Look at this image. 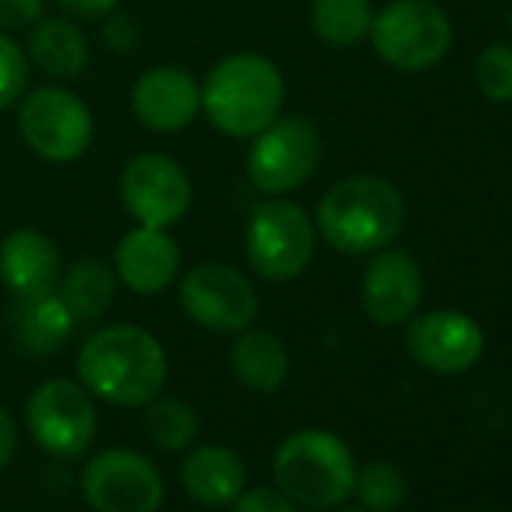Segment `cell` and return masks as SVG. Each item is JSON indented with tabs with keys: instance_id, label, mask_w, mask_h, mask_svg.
I'll return each instance as SVG.
<instances>
[{
	"instance_id": "cell-20",
	"label": "cell",
	"mask_w": 512,
	"mask_h": 512,
	"mask_svg": "<svg viewBox=\"0 0 512 512\" xmlns=\"http://www.w3.org/2000/svg\"><path fill=\"white\" fill-rule=\"evenodd\" d=\"M232 371L238 383L253 392H278L290 374V353L275 332L266 329H244L232 344Z\"/></svg>"
},
{
	"instance_id": "cell-7",
	"label": "cell",
	"mask_w": 512,
	"mask_h": 512,
	"mask_svg": "<svg viewBox=\"0 0 512 512\" xmlns=\"http://www.w3.org/2000/svg\"><path fill=\"white\" fill-rule=\"evenodd\" d=\"M320 163V133L302 115L275 118L253 136L247 151V178L266 196H284L302 187Z\"/></svg>"
},
{
	"instance_id": "cell-2",
	"label": "cell",
	"mask_w": 512,
	"mask_h": 512,
	"mask_svg": "<svg viewBox=\"0 0 512 512\" xmlns=\"http://www.w3.org/2000/svg\"><path fill=\"white\" fill-rule=\"evenodd\" d=\"M202 91V112L211 127L232 139H253L281 118L287 82L281 70L256 52H235L211 67Z\"/></svg>"
},
{
	"instance_id": "cell-3",
	"label": "cell",
	"mask_w": 512,
	"mask_h": 512,
	"mask_svg": "<svg viewBox=\"0 0 512 512\" xmlns=\"http://www.w3.org/2000/svg\"><path fill=\"white\" fill-rule=\"evenodd\" d=\"M404 196L380 175H353L317 205L320 235L341 253H377L404 226Z\"/></svg>"
},
{
	"instance_id": "cell-9",
	"label": "cell",
	"mask_w": 512,
	"mask_h": 512,
	"mask_svg": "<svg viewBox=\"0 0 512 512\" xmlns=\"http://www.w3.org/2000/svg\"><path fill=\"white\" fill-rule=\"evenodd\" d=\"M28 428L34 440L55 458H79L97 434V410L85 386L73 380H49L28 401Z\"/></svg>"
},
{
	"instance_id": "cell-16",
	"label": "cell",
	"mask_w": 512,
	"mask_h": 512,
	"mask_svg": "<svg viewBox=\"0 0 512 512\" xmlns=\"http://www.w3.org/2000/svg\"><path fill=\"white\" fill-rule=\"evenodd\" d=\"M178 269L181 253L166 229L136 226L115 247V278L139 296L163 293L175 281Z\"/></svg>"
},
{
	"instance_id": "cell-31",
	"label": "cell",
	"mask_w": 512,
	"mask_h": 512,
	"mask_svg": "<svg viewBox=\"0 0 512 512\" xmlns=\"http://www.w3.org/2000/svg\"><path fill=\"white\" fill-rule=\"evenodd\" d=\"M58 4L67 13H76V16H85V19H100V16L115 13V7L121 4V0H58Z\"/></svg>"
},
{
	"instance_id": "cell-5",
	"label": "cell",
	"mask_w": 512,
	"mask_h": 512,
	"mask_svg": "<svg viewBox=\"0 0 512 512\" xmlns=\"http://www.w3.org/2000/svg\"><path fill=\"white\" fill-rule=\"evenodd\" d=\"M317 247L314 220L290 199L269 196L260 202L244 229V253L250 269L266 281H293L299 278Z\"/></svg>"
},
{
	"instance_id": "cell-8",
	"label": "cell",
	"mask_w": 512,
	"mask_h": 512,
	"mask_svg": "<svg viewBox=\"0 0 512 512\" xmlns=\"http://www.w3.org/2000/svg\"><path fill=\"white\" fill-rule=\"evenodd\" d=\"M25 142L52 163L79 160L94 139V115L82 97L67 88H40L19 109Z\"/></svg>"
},
{
	"instance_id": "cell-1",
	"label": "cell",
	"mask_w": 512,
	"mask_h": 512,
	"mask_svg": "<svg viewBox=\"0 0 512 512\" xmlns=\"http://www.w3.org/2000/svg\"><path fill=\"white\" fill-rule=\"evenodd\" d=\"M82 386L118 407H145L166 383V353L139 326H109L94 332L79 350Z\"/></svg>"
},
{
	"instance_id": "cell-6",
	"label": "cell",
	"mask_w": 512,
	"mask_h": 512,
	"mask_svg": "<svg viewBox=\"0 0 512 512\" xmlns=\"http://www.w3.org/2000/svg\"><path fill=\"white\" fill-rule=\"evenodd\" d=\"M374 52L401 73H422L452 46V22L434 0H392L371 22Z\"/></svg>"
},
{
	"instance_id": "cell-27",
	"label": "cell",
	"mask_w": 512,
	"mask_h": 512,
	"mask_svg": "<svg viewBox=\"0 0 512 512\" xmlns=\"http://www.w3.org/2000/svg\"><path fill=\"white\" fill-rule=\"evenodd\" d=\"M25 88H28V58L10 37L0 34V109L22 100Z\"/></svg>"
},
{
	"instance_id": "cell-21",
	"label": "cell",
	"mask_w": 512,
	"mask_h": 512,
	"mask_svg": "<svg viewBox=\"0 0 512 512\" xmlns=\"http://www.w3.org/2000/svg\"><path fill=\"white\" fill-rule=\"evenodd\" d=\"M31 55L55 79H79L91 58L85 34L70 19H40L31 31Z\"/></svg>"
},
{
	"instance_id": "cell-12",
	"label": "cell",
	"mask_w": 512,
	"mask_h": 512,
	"mask_svg": "<svg viewBox=\"0 0 512 512\" xmlns=\"http://www.w3.org/2000/svg\"><path fill=\"white\" fill-rule=\"evenodd\" d=\"M187 317L211 332H244L256 320L260 302L250 281L226 263H199L181 281Z\"/></svg>"
},
{
	"instance_id": "cell-32",
	"label": "cell",
	"mask_w": 512,
	"mask_h": 512,
	"mask_svg": "<svg viewBox=\"0 0 512 512\" xmlns=\"http://www.w3.org/2000/svg\"><path fill=\"white\" fill-rule=\"evenodd\" d=\"M16 446H19V431H16V422L13 416L0 407V470H4L13 455H16Z\"/></svg>"
},
{
	"instance_id": "cell-22",
	"label": "cell",
	"mask_w": 512,
	"mask_h": 512,
	"mask_svg": "<svg viewBox=\"0 0 512 512\" xmlns=\"http://www.w3.org/2000/svg\"><path fill=\"white\" fill-rule=\"evenodd\" d=\"M115 269H109L100 260H79L67 272H61L58 296L67 305V311L76 317V323H91L103 317L115 299Z\"/></svg>"
},
{
	"instance_id": "cell-13",
	"label": "cell",
	"mask_w": 512,
	"mask_h": 512,
	"mask_svg": "<svg viewBox=\"0 0 512 512\" xmlns=\"http://www.w3.org/2000/svg\"><path fill=\"white\" fill-rule=\"evenodd\" d=\"M482 347L479 323L461 311H428L407 329L410 356L434 374H464L479 362Z\"/></svg>"
},
{
	"instance_id": "cell-14",
	"label": "cell",
	"mask_w": 512,
	"mask_h": 512,
	"mask_svg": "<svg viewBox=\"0 0 512 512\" xmlns=\"http://www.w3.org/2000/svg\"><path fill=\"white\" fill-rule=\"evenodd\" d=\"M422 299V272L407 250L383 247L368 263L362 278V305L377 326L410 320Z\"/></svg>"
},
{
	"instance_id": "cell-19",
	"label": "cell",
	"mask_w": 512,
	"mask_h": 512,
	"mask_svg": "<svg viewBox=\"0 0 512 512\" xmlns=\"http://www.w3.org/2000/svg\"><path fill=\"white\" fill-rule=\"evenodd\" d=\"M244 461L226 446H196L181 464V482L196 503L226 506L244 491Z\"/></svg>"
},
{
	"instance_id": "cell-15",
	"label": "cell",
	"mask_w": 512,
	"mask_h": 512,
	"mask_svg": "<svg viewBox=\"0 0 512 512\" xmlns=\"http://www.w3.org/2000/svg\"><path fill=\"white\" fill-rule=\"evenodd\" d=\"M202 112V91L181 67H154L133 85V115L154 133H181Z\"/></svg>"
},
{
	"instance_id": "cell-24",
	"label": "cell",
	"mask_w": 512,
	"mask_h": 512,
	"mask_svg": "<svg viewBox=\"0 0 512 512\" xmlns=\"http://www.w3.org/2000/svg\"><path fill=\"white\" fill-rule=\"evenodd\" d=\"M199 431V419L190 404L178 398H154L145 413V434L163 452H184Z\"/></svg>"
},
{
	"instance_id": "cell-29",
	"label": "cell",
	"mask_w": 512,
	"mask_h": 512,
	"mask_svg": "<svg viewBox=\"0 0 512 512\" xmlns=\"http://www.w3.org/2000/svg\"><path fill=\"white\" fill-rule=\"evenodd\" d=\"M235 512H296V506L284 491L250 488L235 497Z\"/></svg>"
},
{
	"instance_id": "cell-17",
	"label": "cell",
	"mask_w": 512,
	"mask_h": 512,
	"mask_svg": "<svg viewBox=\"0 0 512 512\" xmlns=\"http://www.w3.org/2000/svg\"><path fill=\"white\" fill-rule=\"evenodd\" d=\"M0 281L19 296L55 293L61 281V253L40 229H16L0 244Z\"/></svg>"
},
{
	"instance_id": "cell-25",
	"label": "cell",
	"mask_w": 512,
	"mask_h": 512,
	"mask_svg": "<svg viewBox=\"0 0 512 512\" xmlns=\"http://www.w3.org/2000/svg\"><path fill=\"white\" fill-rule=\"evenodd\" d=\"M353 491L368 512H395L407 500V476L392 461H371L356 470Z\"/></svg>"
},
{
	"instance_id": "cell-33",
	"label": "cell",
	"mask_w": 512,
	"mask_h": 512,
	"mask_svg": "<svg viewBox=\"0 0 512 512\" xmlns=\"http://www.w3.org/2000/svg\"><path fill=\"white\" fill-rule=\"evenodd\" d=\"M482 512H494V509H482Z\"/></svg>"
},
{
	"instance_id": "cell-28",
	"label": "cell",
	"mask_w": 512,
	"mask_h": 512,
	"mask_svg": "<svg viewBox=\"0 0 512 512\" xmlns=\"http://www.w3.org/2000/svg\"><path fill=\"white\" fill-rule=\"evenodd\" d=\"M46 0H0V28L22 31L34 28L43 19Z\"/></svg>"
},
{
	"instance_id": "cell-30",
	"label": "cell",
	"mask_w": 512,
	"mask_h": 512,
	"mask_svg": "<svg viewBox=\"0 0 512 512\" xmlns=\"http://www.w3.org/2000/svg\"><path fill=\"white\" fill-rule=\"evenodd\" d=\"M106 40H109V46H112V49H118V52H130V49L139 43V28H136V22H133V19H127V16H115V19L106 25Z\"/></svg>"
},
{
	"instance_id": "cell-26",
	"label": "cell",
	"mask_w": 512,
	"mask_h": 512,
	"mask_svg": "<svg viewBox=\"0 0 512 512\" xmlns=\"http://www.w3.org/2000/svg\"><path fill=\"white\" fill-rule=\"evenodd\" d=\"M473 79L491 103H512V46H485L476 58Z\"/></svg>"
},
{
	"instance_id": "cell-18",
	"label": "cell",
	"mask_w": 512,
	"mask_h": 512,
	"mask_svg": "<svg viewBox=\"0 0 512 512\" xmlns=\"http://www.w3.org/2000/svg\"><path fill=\"white\" fill-rule=\"evenodd\" d=\"M76 329V317L55 293L19 296L10 308V332L16 347L31 359H46L58 353Z\"/></svg>"
},
{
	"instance_id": "cell-23",
	"label": "cell",
	"mask_w": 512,
	"mask_h": 512,
	"mask_svg": "<svg viewBox=\"0 0 512 512\" xmlns=\"http://www.w3.org/2000/svg\"><path fill=\"white\" fill-rule=\"evenodd\" d=\"M374 10L371 0H314L311 28L314 34L338 49H350L371 34Z\"/></svg>"
},
{
	"instance_id": "cell-4",
	"label": "cell",
	"mask_w": 512,
	"mask_h": 512,
	"mask_svg": "<svg viewBox=\"0 0 512 512\" xmlns=\"http://www.w3.org/2000/svg\"><path fill=\"white\" fill-rule=\"evenodd\" d=\"M275 479L293 503L332 509L353 494L356 461L338 434L305 428L278 446Z\"/></svg>"
},
{
	"instance_id": "cell-11",
	"label": "cell",
	"mask_w": 512,
	"mask_h": 512,
	"mask_svg": "<svg viewBox=\"0 0 512 512\" xmlns=\"http://www.w3.org/2000/svg\"><path fill=\"white\" fill-rule=\"evenodd\" d=\"M121 199L139 226L169 229L193 205V184L178 160L148 151L127 163L121 175Z\"/></svg>"
},
{
	"instance_id": "cell-10",
	"label": "cell",
	"mask_w": 512,
	"mask_h": 512,
	"mask_svg": "<svg viewBox=\"0 0 512 512\" xmlns=\"http://www.w3.org/2000/svg\"><path fill=\"white\" fill-rule=\"evenodd\" d=\"M82 494L94 512H157L163 476L133 449H106L82 473Z\"/></svg>"
}]
</instances>
